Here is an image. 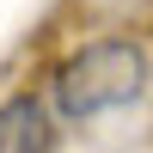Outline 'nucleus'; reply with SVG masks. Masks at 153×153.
Wrapping results in <instances>:
<instances>
[{"label": "nucleus", "instance_id": "nucleus-1", "mask_svg": "<svg viewBox=\"0 0 153 153\" xmlns=\"http://www.w3.org/2000/svg\"><path fill=\"white\" fill-rule=\"evenodd\" d=\"M147 92V55L129 37H104V43H86L80 55H68L55 68V104L61 117L92 123L104 110H123Z\"/></svg>", "mask_w": 153, "mask_h": 153}, {"label": "nucleus", "instance_id": "nucleus-2", "mask_svg": "<svg viewBox=\"0 0 153 153\" xmlns=\"http://www.w3.org/2000/svg\"><path fill=\"white\" fill-rule=\"evenodd\" d=\"M49 141H55L49 110L31 92H19V98L0 104V153H49Z\"/></svg>", "mask_w": 153, "mask_h": 153}]
</instances>
